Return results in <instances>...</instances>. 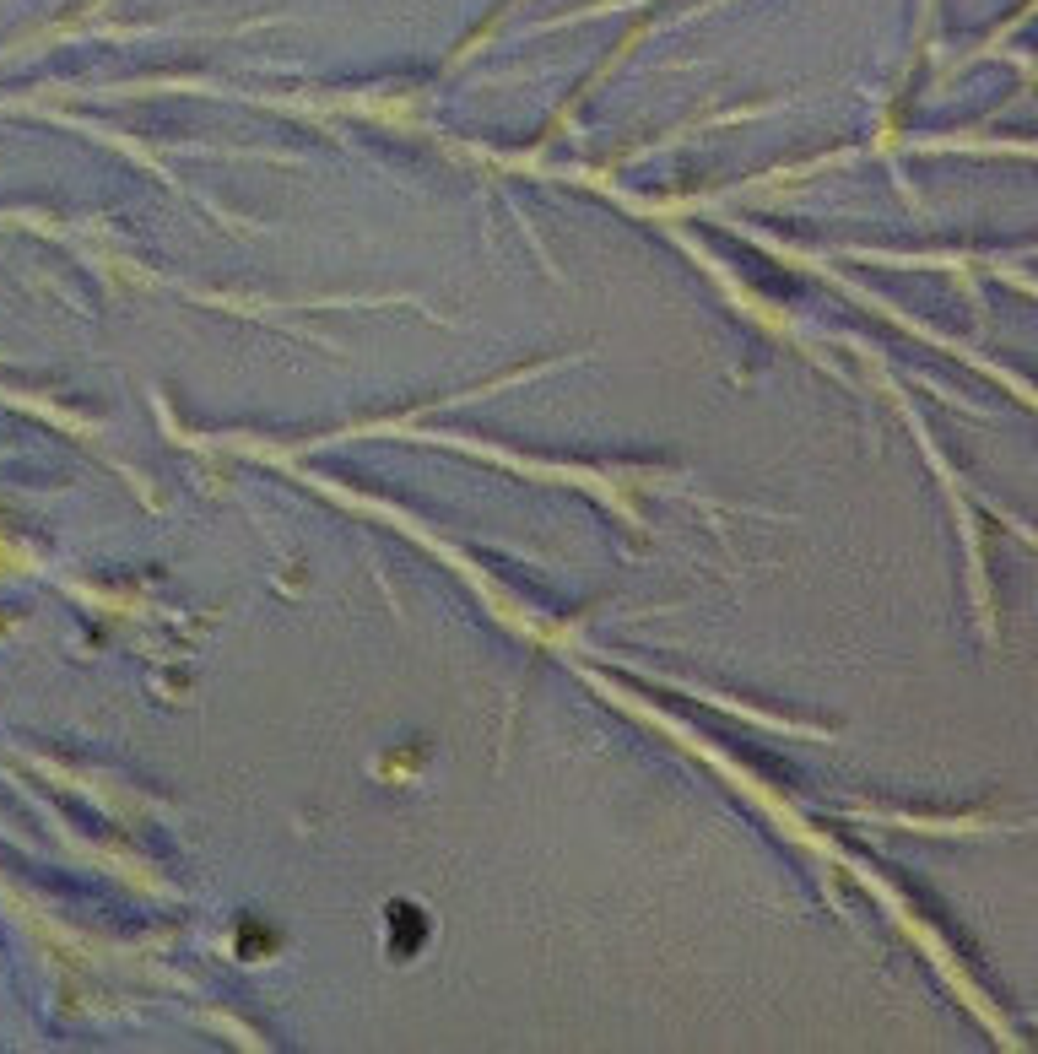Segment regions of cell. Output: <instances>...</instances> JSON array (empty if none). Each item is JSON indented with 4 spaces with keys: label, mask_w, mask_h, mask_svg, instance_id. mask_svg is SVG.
I'll list each match as a JSON object with an SVG mask.
<instances>
[{
    "label": "cell",
    "mask_w": 1038,
    "mask_h": 1054,
    "mask_svg": "<svg viewBox=\"0 0 1038 1054\" xmlns=\"http://www.w3.org/2000/svg\"><path fill=\"white\" fill-rule=\"evenodd\" d=\"M390 919H401V930L390 925V941H395V952H417V941H422V919H417V909H411V903H395L390 909Z\"/></svg>",
    "instance_id": "1"
}]
</instances>
